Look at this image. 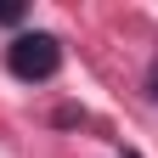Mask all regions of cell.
<instances>
[{"label": "cell", "instance_id": "6da1fadb", "mask_svg": "<svg viewBox=\"0 0 158 158\" xmlns=\"http://www.w3.org/2000/svg\"><path fill=\"white\" fill-rule=\"evenodd\" d=\"M6 68L17 79H28V85H40V79H51L62 68V40L56 34H17L6 45Z\"/></svg>", "mask_w": 158, "mask_h": 158}, {"label": "cell", "instance_id": "7a4b0ae2", "mask_svg": "<svg viewBox=\"0 0 158 158\" xmlns=\"http://www.w3.org/2000/svg\"><path fill=\"white\" fill-rule=\"evenodd\" d=\"M147 96L158 102V62H152V73H147Z\"/></svg>", "mask_w": 158, "mask_h": 158}, {"label": "cell", "instance_id": "3957f363", "mask_svg": "<svg viewBox=\"0 0 158 158\" xmlns=\"http://www.w3.org/2000/svg\"><path fill=\"white\" fill-rule=\"evenodd\" d=\"M130 158H135V152H130Z\"/></svg>", "mask_w": 158, "mask_h": 158}]
</instances>
